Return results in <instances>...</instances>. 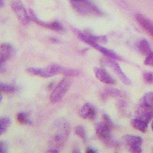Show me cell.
<instances>
[{
  "mask_svg": "<svg viewBox=\"0 0 153 153\" xmlns=\"http://www.w3.org/2000/svg\"><path fill=\"white\" fill-rule=\"evenodd\" d=\"M2 96L1 93L0 92V102H1V100H2Z\"/></svg>",
  "mask_w": 153,
  "mask_h": 153,
  "instance_id": "4dcf8cb0",
  "label": "cell"
},
{
  "mask_svg": "<svg viewBox=\"0 0 153 153\" xmlns=\"http://www.w3.org/2000/svg\"><path fill=\"white\" fill-rule=\"evenodd\" d=\"M70 133V126L65 120H59L54 127V132L50 138L51 148L58 150L65 144Z\"/></svg>",
  "mask_w": 153,
  "mask_h": 153,
  "instance_id": "7a4b0ae2",
  "label": "cell"
},
{
  "mask_svg": "<svg viewBox=\"0 0 153 153\" xmlns=\"http://www.w3.org/2000/svg\"><path fill=\"white\" fill-rule=\"evenodd\" d=\"M11 124V120L8 117H0V135L4 134L8 128Z\"/></svg>",
  "mask_w": 153,
  "mask_h": 153,
  "instance_id": "ac0fdd59",
  "label": "cell"
},
{
  "mask_svg": "<svg viewBox=\"0 0 153 153\" xmlns=\"http://www.w3.org/2000/svg\"><path fill=\"white\" fill-rule=\"evenodd\" d=\"M114 127V123L107 114L103 115V120L98 123L96 126V133L103 144L109 147H116L118 143L112 136L111 130Z\"/></svg>",
  "mask_w": 153,
  "mask_h": 153,
  "instance_id": "6da1fadb",
  "label": "cell"
},
{
  "mask_svg": "<svg viewBox=\"0 0 153 153\" xmlns=\"http://www.w3.org/2000/svg\"><path fill=\"white\" fill-rule=\"evenodd\" d=\"M151 128H152V130L153 131V121H152V124H151Z\"/></svg>",
  "mask_w": 153,
  "mask_h": 153,
  "instance_id": "1f68e13d",
  "label": "cell"
},
{
  "mask_svg": "<svg viewBox=\"0 0 153 153\" xmlns=\"http://www.w3.org/2000/svg\"><path fill=\"white\" fill-rule=\"evenodd\" d=\"M96 109L93 105L90 103H85L79 111V115L84 119H89L91 120H94L96 116Z\"/></svg>",
  "mask_w": 153,
  "mask_h": 153,
  "instance_id": "5bb4252c",
  "label": "cell"
},
{
  "mask_svg": "<svg viewBox=\"0 0 153 153\" xmlns=\"http://www.w3.org/2000/svg\"><path fill=\"white\" fill-rule=\"evenodd\" d=\"M16 54L14 47L9 43H3L0 46V73L5 69L7 61L11 59Z\"/></svg>",
  "mask_w": 153,
  "mask_h": 153,
  "instance_id": "52a82bcc",
  "label": "cell"
},
{
  "mask_svg": "<svg viewBox=\"0 0 153 153\" xmlns=\"http://www.w3.org/2000/svg\"><path fill=\"white\" fill-rule=\"evenodd\" d=\"M16 118L17 121L21 124H30L32 123L31 120L28 117L27 114L23 112H20L17 114Z\"/></svg>",
  "mask_w": 153,
  "mask_h": 153,
  "instance_id": "ffe728a7",
  "label": "cell"
},
{
  "mask_svg": "<svg viewBox=\"0 0 153 153\" xmlns=\"http://www.w3.org/2000/svg\"><path fill=\"white\" fill-rule=\"evenodd\" d=\"M64 68L57 65L53 64L44 68H29L27 72L32 75L39 76L42 78H50L58 74H62Z\"/></svg>",
  "mask_w": 153,
  "mask_h": 153,
  "instance_id": "277c9868",
  "label": "cell"
},
{
  "mask_svg": "<svg viewBox=\"0 0 153 153\" xmlns=\"http://www.w3.org/2000/svg\"><path fill=\"white\" fill-rule=\"evenodd\" d=\"M4 4V0H0V7H2Z\"/></svg>",
  "mask_w": 153,
  "mask_h": 153,
  "instance_id": "f1b7e54d",
  "label": "cell"
},
{
  "mask_svg": "<svg viewBox=\"0 0 153 153\" xmlns=\"http://www.w3.org/2000/svg\"><path fill=\"white\" fill-rule=\"evenodd\" d=\"M28 14L29 16L30 20H32L35 23H37L39 25H41L42 27H44L53 30H56V31H60L63 29V27L62 25L57 21H53L51 22H45L40 20L37 17L35 13L32 10H29Z\"/></svg>",
  "mask_w": 153,
  "mask_h": 153,
  "instance_id": "9c48e42d",
  "label": "cell"
},
{
  "mask_svg": "<svg viewBox=\"0 0 153 153\" xmlns=\"http://www.w3.org/2000/svg\"><path fill=\"white\" fill-rule=\"evenodd\" d=\"M104 63L106 65L109 66L111 68H112V69L117 75V76L120 78V79L122 81V82L123 83H124L125 84H127V85H128L130 84V79L124 74V73L121 70L120 66L117 62L114 61L112 59L108 58V59L104 60Z\"/></svg>",
  "mask_w": 153,
  "mask_h": 153,
  "instance_id": "7c38bea8",
  "label": "cell"
},
{
  "mask_svg": "<svg viewBox=\"0 0 153 153\" xmlns=\"http://www.w3.org/2000/svg\"><path fill=\"white\" fill-rule=\"evenodd\" d=\"M79 74V71L75 69H69V68H64L62 75L66 76H75Z\"/></svg>",
  "mask_w": 153,
  "mask_h": 153,
  "instance_id": "603a6c76",
  "label": "cell"
},
{
  "mask_svg": "<svg viewBox=\"0 0 153 153\" xmlns=\"http://www.w3.org/2000/svg\"><path fill=\"white\" fill-rule=\"evenodd\" d=\"M94 74L96 78L102 82L107 84H114L115 83L114 78L103 68L95 67L94 68Z\"/></svg>",
  "mask_w": 153,
  "mask_h": 153,
  "instance_id": "4fadbf2b",
  "label": "cell"
},
{
  "mask_svg": "<svg viewBox=\"0 0 153 153\" xmlns=\"http://www.w3.org/2000/svg\"><path fill=\"white\" fill-rule=\"evenodd\" d=\"M79 1V0H70V2H72V1Z\"/></svg>",
  "mask_w": 153,
  "mask_h": 153,
  "instance_id": "d6a6232c",
  "label": "cell"
},
{
  "mask_svg": "<svg viewBox=\"0 0 153 153\" xmlns=\"http://www.w3.org/2000/svg\"><path fill=\"white\" fill-rule=\"evenodd\" d=\"M151 35V36H152V37H153V31H152V33H151V35Z\"/></svg>",
  "mask_w": 153,
  "mask_h": 153,
  "instance_id": "836d02e7",
  "label": "cell"
},
{
  "mask_svg": "<svg viewBox=\"0 0 153 153\" xmlns=\"http://www.w3.org/2000/svg\"><path fill=\"white\" fill-rule=\"evenodd\" d=\"M45 153H59L58 150L53 148H51L49 150H48Z\"/></svg>",
  "mask_w": 153,
  "mask_h": 153,
  "instance_id": "83f0119b",
  "label": "cell"
},
{
  "mask_svg": "<svg viewBox=\"0 0 153 153\" xmlns=\"http://www.w3.org/2000/svg\"><path fill=\"white\" fill-rule=\"evenodd\" d=\"M76 134L83 140H86V131L84 127L82 126H77L75 130Z\"/></svg>",
  "mask_w": 153,
  "mask_h": 153,
  "instance_id": "7402d4cb",
  "label": "cell"
},
{
  "mask_svg": "<svg viewBox=\"0 0 153 153\" xmlns=\"http://www.w3.org/2000/svg\"><path fill=\"white\" fill-rule=\"evenodd\" d=\"M92 47L94 48L95 49L99 51L100 53H102L103 54H104L106 57L109 59H115V60H121V57L118 56L115 53L113 52L111 50H109L100 45H99L98 43H95L91 45Z\"/></svg>",
  "mask_w": 153,
  "mask_h": 153,
  "instance_id": "9a60e30c",
  "label": "cell"
},
{
  "mask_svg": "<svg viewBox=\"0 0 153 153\" xmlns=\"http://www.w3.org/2000/svg\"><path fill=\"white\" fill-rule=\"evenodd\" d=\"M71 85V80L68 78L62 79L54 88L50 95V100L53 103L59 102L66 94Z\"/></svg>",
  "mask_w": 153,
  "mask_h": 153,
  "instance_id": "5b68a950",
  "label": "cell"
},
{
  "mask_svg": "<svg viewBox=\"0 0 153 153\" xmlns=\"http://www.w3.org/2000/svg\"><path fill=\"white\" fill-rule=\"evenodd\" d=\"M17 88L15 85L12 84H5L0 82V92L5 93H12L16 91Z\"/></svg>",
  "mask_w": 153,
  "mask_h": 153,
  "instance_id": "d6986e66",
  "label": "cell"
},
{
  "mask_svg": "<svg viewBox=\"0 0 153 153\" xmlns=\"http://www.w3.org/2000/svg\"><path fill=\"white\" fill-rule=\"evenodd\" d=\"M124 143L131 153H142V139L134 135H126L124 137Z\"/></svg>",
  "mask_w": 153,
  "mask_h": 153,
  "instance_id": "ba28073f",
  "label": "cell"
},
{
  "mask_svg": "<svg viewBox=\"0 0 153 153\" xmlns=\"http://www.w3.org/2000/svg\"><path fill=\"white\" fill-rule=\"evenodd\" d=\"M143 78L145 81L148 84H153V73L151 72H145L143 74Z\"/></svg>",
  "mask_w": 153,
  "mask_h": 153,
  "instance_id": "cb8c5ba5",
  "label": "cell"
},
{
  "mask_svg": "<svg viewBox=\"0 0 153 153\" xmlns=\"http://www.w3.org/2000/svg\"><path fill=\"white\" fill-rule=\"evenodd\" d=\"M85 153H96V151L94 149L91 147H88L85 149Z\"/></svg>",
  "mask_w": 153,
  "mask_h": 153,
  "instance_id": "4316f807",
  "label": "cell"
},
{
  "mask_svg": "<svg viewBox=\"0 0 153 153\" xmlns=\"http://www.w3.org/2000/svg\"><path fill=\"white\" fill-rule=\"evenodd\" d=\"M145 64L146 65L153 66V52L152 51L150 54L146 56V57L145 60Z\"/></svg>",
  "mask_w": 153,
  "mask_h": 153,
  "instance_id": "d4e9b609",
  "label": "cell"
},
{
  "mask_svg": "<svg viewBox=\"0 0 153 153\" xmlns=\"http://www.w3.org/2000/svg\"><path fill=\"white\" fill-rule=\"evenodd\" d=\"M73 153H81V152L79 151H78V150H75V151H74Z\"/></svg>",
  "mask_w": 153,
  "mask_h": 153,
  "instance_id": "f546056e",
  "label": "cell"
},
{
  "mask_svg": "<svg viewBox=\"0 0 153 153\" xmlns=\"http://www.w3.org/2000/svg\"><path fill=\"white\" fill-rule=\"evenodd\" d=\"M0 153H8L7 144L4 141H0Z\"/></svg>",
  "mask_w": 153,
  "mask_h": 153,
  "instance_id": "484cf974",
  "label": "cell"
},
{
  "mask_svg": "<svg viewBox=\"0 0 153 153\" xmlns=\"http://www.w3.org/2000/svg\"><path fill=\"white\" fill-rule=\"evenodd\" d=\"M139 48L140 51L144 55L148 56L152 52L151 46L146 39H142L139 42Z\"/></svg>",
  "mask_w": 153,
  "mask_h": 153,
  "instance_id": "e0dca14e",
  "label": "cell"
},
{
  "mask_svg": "<svg viewBox=\"0 0 153 153\" xmlns=\"http://www.w3.org/2000/svg\"><path fill=\"white\" fill-rule=\"evenodd\" d=\"M136 118L149 123L153 118V108H151L140 101L136 111Z\"/></svg>",
  "mask_w": 153,
  "mask_h": 153,
  "instance_id": "30bf717a",
  "label": "cell"
},
{
  "mask_svg": "<svg viewBox=\"0 0 153 153\" xmlns=\"http://www.w3.org/2000/svg\"><path fill=\"white\" fill-rule=\"evenodd\" d=\"M75 32L81 41L90 45V46L94 43L99 44V42H105L106 41V37L103 36H94L88 33L80 32L76 29L75 30Z\"/></svg>",
  "mask_w": 153,
  "mask_h": 153,
  "instance_id": "8fae6325",
  "label": "cell"
},
{
  "mask_svg": "<svg viewBox=\"0 0 153 153\" xmlns=\"http://www.w3.org/2000/svg\"><path fill=\"white\" fill-rule=\"evenodd\" d=\"M70 2L74 9L81 14L100 16L102 14L100 9L88 0H79Z\"/></svg>",
  "mask_w": 153,
  "mask_h": 153,
  "instance_id": "3957f363",
  "label": "cell"
},
{
  "mask_svg": "<svg viewBox=\"0 0 153 153\" xmlns=\"http://www.w3.org/2000/svg\"><path fill=\"white\" fill-rule=\"evenodd\" d=\"M131 124L133 126V127H134L136 130L142 133H145L147 130L148 123L140 119L135 118L131 120Z\"/></svg>",
  "mask_w": 153,
  "mask_h": 153,
  "instance_id": "2e32d148",
  "label": "cell"
},
{
  "mask_svg": "<svg viewBox=\"0 0 153 153\" xmlns=\"http://www.w3.org/2000/svg\"><path fill=\"white\" fill-rule=\"evenodd\" d=\"M141 102L145 105L153 108V92L146 93L143 97Z\"/></svg>",
  "mask_w": 153,
  "mask_h": 153,
  "instance_id": "44dd1931",
  "label": "cell"
},
{
  "mask_svg": "<svg viewBox=\"0 0 153 153\" xmlns=\"http://www.w3.org/2000/svg\"><path fill=\"white\" fill-rule=\"evenodd\" d=\"M11 7L21 23L27 25L29 23L30 20L29 14H27L26 10L20 0H12L11 2Z\"/></svg>",
  "mask_w": 153,
  "mask_h": 153,
  "instance_id": "8992f818",
  "label": "cell"
}]
</instances>
